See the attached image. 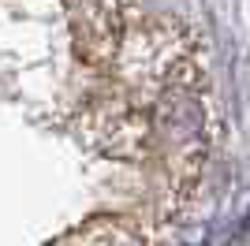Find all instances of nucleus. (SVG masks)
Here are the masks:
<instances>
[{
  "label": "nucleus",
  "mask_w": 250,
  "mask_h": 246,
  "mask_svg": "<svg viewBox=\"0 0 250 246\" xmlns=\"http://www.w3.org/2000/svg\"><path fill=\"white\" fill-rule=\"evenodd\" d=\"M56 246H146V235L131 220H94L83 231L60 239Z\"/></svg>",
  "instance_id": "1"
}]
</instances>
